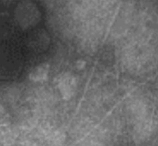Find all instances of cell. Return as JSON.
Wrapping results in <instances>:
<instances>
[{"label": "cell", "mask_w": 158, "mask_h": 146, "mask_svg": "<svg viewBox=\"0 0 158 146\" xmlns=\"http://www.w3.org/2000/svg\"><path fill=\"white\" fill-rule=\"evenodd\" d=\"M75 87L74 77L71 76L69 74L60 76V78L59 79V89L63 98L66 99L70 98L73 94H74Z\"/></svg>", "instance_id": "cell-1"}, {"label": "cell", "mask_w": 158, "mask_h": 146, "mask_svg": "<svg viewBox=\"0 0 158 146\" xmlns=\"http://www.w3.org/2000/svg\"><path fill=\"white\" fill-rule=\"evenodd\" d=\"M49 73V65L48 63H41L35 66L29 74V78L35 82L45 81L48 78Z\"/></svg>", "instance_id": "cell-2"}]
</instances>
